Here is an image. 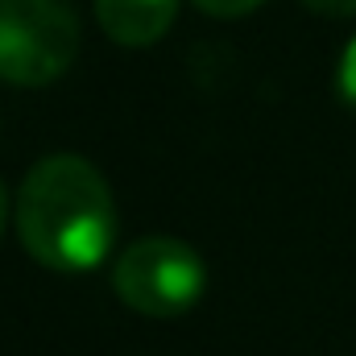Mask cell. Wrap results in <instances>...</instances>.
I'll use <instances>...</instances> for the list:
<instances>
[{
	"label": "cell",
	"instance_id": "obj_1",
	"mask_svg": "<svg viewBox=\"0 0 356 356\" xmlns=\"http://www.w3.org/2000/svg\"><path fill=\"white\" fill-rule=\"evenodd\" d=\"M25 253L58 273H88L104 266L116 241V199L108 178L79 154L42 158L13 203Z\"/></svg>",
	"mask_w": 356,
	"mask_h": 356
},
{
	"label": "cell",
	"instance_id": "obj_2",
	"mask_svg": "<svg viewBox=\"0 0 356 356\" xmlns=\"http://www.w3.org/2000/svg\"><path fill=\"white\" fill-rule=\"evenodd\" d=\"M83 33L67 0H0V79L46 88L79 58Z\"/></svg>",
	"mask_w": 356,
	"mask_h": 356
},
{
	"label": "cell",
	"instance_id": "obj_3",
	"mask_svg": "<svg viewBox=\"0 0 356 356\" xmlns=\"http://www.w3.org/2000/svg\"><path fill=\"white\" fill-rule=\"evenodd\" d=\"M112 290L116 298L149 319H175L186 315L203 290H207V266L203 257L175 236H145L133 241L116 266H112Z\"/></svg>",
	"mask_w": 356,
	"mask_h": 356
},
{
	"label": "cell",
	"instance_id": "obj_4",
	"mask_svg": "<svg viewBox=\"0 0 356 356\" xmlns=\"http://www.w3.org/2000/svg\"><path fill=\"white\" fill-rule=\"evenodd\" d=\"M99 29L120 46H154L178 17V0H95Z\"/></svg>",
	"mask_w": 356,
	"mask_h": 356
},
{
	"label": "cell",
	"instance_id": "obj_5",
	"mask_svg": "<svg viewBox=\"0 0 356 356\" xmlns=\"http://www.w3.org/2000/svg\"><path fill=\"white\" fill-rule=\"evenodd\" d=\"M199 13H207V17H220V21H232V17H245V13H253V8H261L266 0H191Z\"/></svg>",
	"mask_w": 356,
	"mask_h": 356
},
{
	"label": "cell",
	"instance_id": "obj_6",
	"mask_svg": "<svg viewBox=\"0 0 356 356\" xmlns=\"http://www.w3.org/2000/svg\"><path fill=\"white\" fill-rule=\"evenodd\" d=\"M336 83H340V95L356 104V38L348 42V50L340 54V75H336Z\"/></svg>",
	"mask_w": 356,
	"mask_h": 356
},
{
	"label": "cell",
	"instance_id": "obj_7",
	"mask_svg": "<svg viewBox=\"0 0 356 356\" xmlns=\"http://www.w3.org/2000/svg\"><path fill=\"white\" fill-rule=\"evenodd\" d=\"M298 4H307L319 17H353L356 13V0H298Z\"/></svg>",
	"mask_w": 356,
	"mask_h": 356
},
{
	"label": "cell",
	"instance_id": "obj_8",
	"mask_svg": "<svg viewBox=\"0 0 356 356\" xmlns=\"http://www.w3.org/2000/svg\"><path fill=\"white\" fill-rule=\"evenodd\" d=\"M8 191H4V182H0V236H4V228H8Z\"/></svg>",
	"mask_w": 356,
	"mask_h": 356
}]
</instances>
